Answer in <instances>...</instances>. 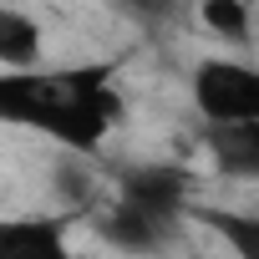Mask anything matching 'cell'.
Listing matches in <instances>:
<instances>
[{
	"label": "cell",
	"instance_id": "7",
	"mask_svg": "<svg viewBox=\"0 0 259 259\" xmlns=\"http://www.w3.org/2000/svg\"><path fill=\"white\" fill-rule=\"evenodd\" d=\"M97 229H102V239L117 244V249H158V244L168 239V224H158V219H148V213H133L127 203H112V213H107Z\"/></svg>",
	"mask_w": 259,
	"mask_h": 259
},
{
	"label": "cell",
	"instance_id": "6",
	"mask_svg": "<svg viewBox=\"0 0 259 259\" xmlns=\"http://www.w3.org/2000/svg\"><path fill=\"white\" fill-rule=\"evenodd\" d=\"M41 51H46L41 21L26 16V11L0 6V66H36Z\"/></svg>",
	"mask_w": 259,
	"mask_h": 259
},
{
	"label": "cell",
	"instance_id": "2",
	"mask_svg": "<svg viewBox=\"0 0 259 259\" xmlns=\"http://www.w3.org/2000/svg\"><path fill=\"white\" fill-rule=\"evenodd\" d=\"M66 71H36V66H0V122L51 133L56 112L66 107Z\"/></svg>",
	"mask_w": 259,
	"mask_h": 259
},
{
	"label": "cell",
	"instance_id": "8",
	"mask_svg": "<svg viewBox=\"0 0 259 259\" xmlns=\"http://www.w3.org/2000/svg\"><path fill=\"white\" fill-rule=\"evenodd\" d=\"M198 16H203V26H208L219 41H229V46H249V36H254L249 0H203Z\"/></svg>",
	"mask_w": 259,
	"mask_h": 259
},
{
	"label": "cell",
	"instance_id": "1",
	"mask_svg": "<svg viewBox=\"0 0 259 259\" xmlns=\"http://www.w3.org/2000/svg\"><path fill=\"white\" fill-rule=\"evenodd\" d=\"M193 107L203 122H249L259 117V66L249 61H229V56H208L193 66L188 76Z\"/></svg>",
	"mask_w": 259,
	"mask_h": 259
},
{
	"label": "cell",
	"instance_id": "4",
	"mask_svg": "<svg viewBox=\"0 0 259 259\" xmlns=\"http://www.w3.org/2000/svg\"><path fill=\"white\" fill-rule=\"evenodd\" d=\"M203 148H208L219 173L259 178V117H249V122H208L203 127Z\"/></svg>",
	"mask_w": 259,
	"mask_h": 259
},
{
	"label": "cell",
	"instance_id": "5",
	"mask_svg": "<svg viewBox=\"0 0 259 259\" xmlns=\"http://www.w3.org/2000/svg\"><path fill=\"white\" fill-rule=\"evenodd\" d=\"M61 219H0V259H61Z\"/></svg>",
	"mask_w": 259,
	"mask_h": 259
},
{
	"label": "cell",
	"instance_id": "9",
	"mask_svg": "<svg viewBox=\"0 0 259 259\" xmlns=\"http://www.w3.org/2000/svg\"><path fill=\"white\" fill-rule=\"evenodd\" d=\"M234 254H244V259H259V219H244V213H213V208H203L198 213Z\"/></svg>",
	"mask_w": 259,
	"mask_h": 259
},
{
	"label": "cell",
	"instance_id": "3",
	"mask_svg": "<svg viewBox=\"0 0 259 259\" xmlns=\"http://www.w3.org/2000/svg\"><path fill=\"white\" fill-rule=\"evenodd\" d=\"M188 193L193 183L178 163H133L117 173V203H127L133 213H148L168 229L188 213Z\"/></svg>",
	"mask_w": 259,
	"mask_h": 259
},
{
	"label": "cell",
	"instance_id": "10",
	"mask_svg": "<svg viewBox=\"0 0 259 259\" xmlns=\"http://www.w3.org/2000/svg\"><path fill=\"white\" fill-rule=\"evenodd\" d=\"M178 0H117V11H127L133 21H163Z\"/></svg>",
	"mask_w": 259,
	"mask_h": 259
}]
</instances>
